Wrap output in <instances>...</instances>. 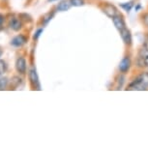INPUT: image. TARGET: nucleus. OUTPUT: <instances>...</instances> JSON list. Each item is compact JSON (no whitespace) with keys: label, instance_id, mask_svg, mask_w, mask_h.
<instances>
[{"label":"nucleus","instance_id":"1a4fd4ad","mask_svg":"<svg viewBox=\"0 0 148 148\" xmlns=\"http://www.w3.org/2000/svg\"><path fill=\"white\" fill-rule=\"evenodd\" d=\"M138 21L144 30H148V10L142 11L138 14Z\"/></svg>","mask_w":148,"mask_h":148},{"label":"nucleus","instance_id":"aec40b11","mask_svg":"<svg viewBox=\"0 0 148 148\" xmlns=\"http://www.w3.org/2000/svg\"><path fill=\"white\" fill-rule=\"evenodd\" d=\"M4 21H5V16L2 15V14H0V29L3 27Z\"/></svg>","mask_w":148,"mask_h":148},{"label":"nucleus","instance_id":"ddd939ff","mask_svg":"<svg viewBox=\"0 0 148 148\" xmlns=\"http://www.w3.org/2000/svg\"><path fill=\"white\" fill-rule=\"evenodd\" d=\"M136 54L145 58V59L148 58V46H147V44H142L141 46L138 49V52H136Z\"/></svg>","mask_w":148,"mask_h":148},{"label":"nucleus","instance_id":"5701e85b","mask_svg":"<svg viewBox=\"0 0 148 148\" xmlns=\"http://www.w3.org/2000/svg\"><path fill=\"white\" fill-rule=\"evenodd\" d=\"M145 62H146V69L148 70V58H146V59H145Z\"/></svg>","mask_w":148,"mask_h":148},{"label":"nucleus","instance_id":"423d86ee","mask_svg":"<svg viewBox=\"0 0 148 148\" xmlns=\"http://www.w3.org/2000/svg\"><path fill=\"white\" fill-rule=\"evenodd\" d=\"M29 82H30V85L33 89H37L39 90L40 89V82H39V77L37 74V71H36L35 68H32L29 71Z\"/></svg>","mask_w":148,"mask_h":148},{"label":"nucleus","instance_id":"9d476101","mask_svg":"<svg viewBox=\"0 0 148 148\" xmlns=\"http://www.w3.org/2000/svg\"><path fill=\"white\" fill-rule=\"evenodd\" d=\"M71 4H70L69 0H62L60 3H58V5L56 6V10L58 12H66L68 11L70 8H71Z\"/></svg>","mask_w":148,"mask_h":148},{"label":"nucleus","instance_id":"393cba45","mask_svg":"<svg viewBox=\"0 0 148 148\" xmlns=\"http://www.w3.org/2000/svg\"><path fill=\"white\" fill-rule=\"evenodd\" d=\"M147 10H148V7H147Z\"/></svg>","mask_w":148,"mask_h":148},{"label":"nucleus","instance_id":"9b49d317","mask_svg":"<svg viewBox=\"0 0 148 148\" xmlns=\"http://www.w3.org/2000/svg\"><path fill=\"white\" fill-rule=\"evenodd\" d=\"M125 80H126V75L119 73L118 76H117L116 79H115V82H116V84H117V86H116L117 90H120V89H122L123 85H124V83H125Z\"/></svg>","mask_w":148,"mask_h":148},{"label":"nucleus","instance_id":"2eb2a0df","mask_svg":"<svg viewBox=\"0 0 148 148\" xmlns=\"http://www.w3.org/2000/svg\"><path fill=\"white\" fill-rule=\"evenodd\" d=\"M9 85V79L7 77H0V91L5 90Z\"/></svg>","mask_w":148,"mask_h":148},{"label":"nucleus","instance_id":"412c9836","mask_svg":"<svg viewBox=\"0 0 148 148\" xmlns=\"http://www.w3.org/2000/svg\"><path fill=\"white\" fill-rule=\"evenodd\" d=\"M144 33H145V38H146V41H147V43H148V30H144Z\"/></svg>","mask_w":148,"mask_h":148},{"label":"nucleus","instance_id":"f3484780","mask_svg":"<svg viewBox=\"0 0 148 148\" xmlns=\"http://www.w3.org/2000/svg\"><path fill=\"white\" fill-rule=\"evenodd\" d=\"M134 2H135V0H132V1H130V2H126V3H122V4H120V7H121L122 9H124L125 11H127V12H129L134 7V4H135Z\"/></svg>","mask_w":148,"mask_h":148},{"label":"nucleus","instance_id":"0eeeda50","mask_svg":"<svg viewBox=\"0 0 148 148\" xmlns=\"http://www.w3.org/2000/svg\"><path fill=\"white\" fill-rule=\"evenodd\" d=\"M16 70L19 75H25L27 71V63L24 57H18L16 60Z\"/></svg>","mask_w":148,"mask_h":148},{"label":"nucleus","instance_id":"6e6552de","mask_svg":"<svg viewBox=\"0 0 148 148\" xmlns=\"http://www.w3.org/2000/svg\"><path fill=\"white\" fill-rule=\"evenodd\" d=\"M27 42V38L23 34H19L16 37H14L11 41V45L16 47H21Z\"/></svg>","mask_w":148,"mask_h":148},{"label":"nucleus","instance_id":"dca6fc26","mask_svg":"<svg viewBox=\"0 0 148 148\" xmlns=\"http://www.w3.org/2000/svg\"><path fill=\"white\" fill-rule=\"evenodd\" d=\"M69 1L71 6L73 7H82L86 4L85 0H69Z\"/></svg>","mask_w":148,"mask_h":148},{"label":"nucleus","instance_id":"4be33fe9","mask_svg":"<svg viewBox=\"0 0 148 148\" xmlns=\"http://www.w3.org/2000/svg\"><path fill=\"white\" fill-rule=\"evenodd\" d=\"M2 55H3V49L0 47V57H2Z\"/></svg>","mask_w":148,"mask_h":148},{"label":"nucleus","instance_id":"39448f33","mask_svg":"<svg viewBox=\"0 0 148 148\" xmlns=\"http://www.w3.org/2000/svg\"><path fill=\"white\" fill-rule=\"evenodd\" d=\"M111 19H112V22H113L114 26H115V28L118 30V31H121L122 29L127 27L126 19H125V16L121 12L119 14H117V15L115 16H113Z\"/></svg>","mask_w":148,"mask_h":148},{"label":"nucleus","instance_id":"20e7f679","mask_svg":"<svg viewBox=\"0 0 148 148\" xmlns=\"http://www.w3.org/2000/svg\"><path fill=\"white\" fill-rule=\"evenodd\" d=\"M133 77L138 82V84L144 90H148V70L147 69L142 70V71H140L138 74H136Z\"/></svg>","mask_w":148,"mask_h":148},{"label":"nucleus","instance_id":"a211bd4d","mask_svg":"<svg viewBox=\"0 0 148 148\" xmlns=\"http://www.w3.org/2000/svg\"><path fill=\"white\" fill-rule=\"evenodd\" d=\"M6 71V63L4 62L3 60L0 59V77H1V74Z\"/></svg>","mask_w":148,"mask_h":148},{"label":"nucleus","instance_id":"6ab92c4d","mask_svg":"<svg viewBox=\"0 0 148 148\" xmlns=\"http://www.w3.org/2000/svg\"><path fill=\"white\" fill-rule=\"evenodd\" d=\"M43 31H44V29H43V28H40V29H38L37 31L35 32L34 36H33V39H34V40H37V39H38L39 37H40L41 33H43Z\"/></svg>","mask_w":148,"mask_h":148},{"label":"nucleus","instance_id":"4468645a","mask_svg":"<svg viewBox=\"0 0 148 148\" xmlns=\"http://www.w3.org/2000/svg\"><path fill=\"white\" fill-rule=\"evenodd\" d=\"M21 82H22V79L19 76H14L12 79H11V85H13L14 89H16V87H18V86L21 85Z\"/></svg>","mask_w":148,"mask_h":148},{"label":"nucleus","instance_id":"f03ea898","mask_svg":"<svg viewBox=\"0 0 148 148\" xmlns=\"http://www.w3.org/2000/svg\"><path fill=\"white\" fill-rule=\"evenodd\" d=\"M98 6L101 9V11L103 13L105 14L106 16H108L110 18H112L113 16H115L117 14L120 13V11L118 10L115 5L110 3V2H108V1H100V3L98 4Z\"/></svg>","mask_w":148,"mask_h":148},{"label":"nucleus","instance_id":"b1692460","mask_svg":"<svg viewBox=\"0 0 148 148\" xmlns=\"http://www.w3.org/2000/svg\"><path fill=\"white\" fill-rule=\"evenodd\" d=\"M54 1H58V0H49V2H54Z\"/></svg>","mask_w":148,"mask_h":148},{"label":"nucleus","instance_id":"7ed1b4c3","mask_svg":"<svg viewBox=\"0 0 148 148\" xmlns=\"http://www.w3.org/2000/svg\"><path fill=\"white\" fill-rule=\"evenodd\" d=\"M120 37H121L124 46L126 47V51H131L133 47V36L131 30L128 27H125L124 29H122L121 31H119Z\"/></svg>","mask_w":148,"mask_h":148},{"label":"nucleus","instance_id":"f8f14e48","mask_svg":"<svg viewBox=\"0 0 148 148\" xmlns=\"http://www.w3.org/2000/svg\"><path fill=\"white\" fill-rule=\"evenodd\" d=\"M21 26H22V22L21 19L19 18H13V21H11L10 22V27L14 31H19L21 29Z\"/></svg>","mask_w":148,"mask_h":148},{"label":"nucleus","instance_id":"f257e3e1","mask_svg":"<svg viewBox=\"0 0 148 148\" xmlns=\"http://www.w3.org/2000/svg\"><path fill=\"white\" fill-rule=\"evenodd\" d=\"M133 67V60H132V53L131 51H126V53L124 54V56L120 61L118 65V71L121 74L128 75L131 71Z\"/></svg>","mask_w":148,"mask_h":148}]
</instances>
